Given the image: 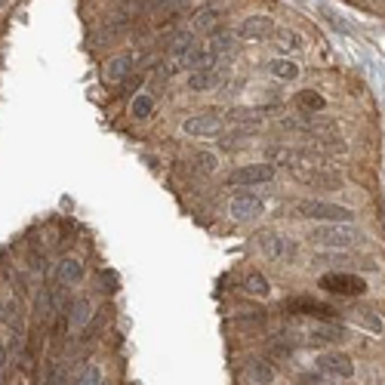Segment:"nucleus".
<instances>
[{"mask_svg":"<svg viewBox=\"0 0 385 385\" xmlns=\"http://www.w3.org/2000/svg\"><path fill=\"white\" fill-rule=\"evenodd\" d=\"M315 244L320 247H330V249H345V247H352L354 240L361 238L358 231H354L348 222H324V225H318V228H311V234H309Z\"/></svg>","mask_w":385,"mask_h":385,"instance_id":"f257e3e1","label":"nucleus"},{"mask_svg":"<svg viewBox=\"0 0 385 385\" xmlns=\"http://www.w3.org/2000/svg\"><path fill=\"white\" fill-rule=\"evenodd\" d=\"M296 216L302 219H318V222H352L354 213L348 206L330 204V201H299Z\"/></svg>","mask_w":385,"mask_h":385,"instance_id":"f03ea898","label":"nucleus"},{"mask_svg":"<svg viewBox=\"0 0 385 385\" xmlns=\"http://www.w3.org/2000/svg\"><path fill=\"white\" fill-rule=\"evenodd\" d=\"M320 290L327 293H336V296H363L367 293V281L358 275H348V272H327L318 281Z\"/></svg>","mask_w":385,"mask_h":385,"instance_id":"7ed1b4c3","label":"nucleus"},{"mask_svg":"<svg viewBox=\"0 0 385 385\" xmlns=\"http://www.w3.org/2000/svg\"><path fill=\"white\" fill-rule=\"evenodd\" d=\"M259 249L272 262H290L296 256V240H290L287 234L265 231V234H259Z\"/></svg>","mask_w":385,"mask_h":385,"instance_id":"20e7f679","label":"nucleus"},{"mask_svg":"<svg viewBox=\"0 0 385 385\" xmlns=\"http://www.w3.org/2000/svg\"><path fill=\"white\" fill-rule=\"evenodd\" d=\"M284 311H290V315H311V318H320V320H333L336 318V309L327 302H320V299H311V296H293L284 302Z\"/></svg>","mask_w":385,"mask_h":385,"instance_id":"39448f33","label":"nucleus"},{"mask_svg":"<svg viewBox=\"0 0 385 385\" xmlns=\"http://www.w3.org/2000/svg\"><path fill=\"white\" fill-rule=\"evenodd\" d=\"M275 179V167L272 163H247V167H238L231 176H228V185H238V188H249V185H262Z\"/></svg>","mask_w":385,"mask_h":385,"instance_id":"423d86ee","label":"nucleus"},{"mask_svg":"<svg viewBox=\"0 0 385 385\" xmlns=\"http://www.w3.org/2000/svg\"><path fill=\"white\" fill-rule=\"evenodd\" d=\"M318 370L324 376H330V379H352L354 376V363L348 354L342 352H324L318 358Z\"/></svg>","mask_w":385,"mask_h":385,"instance_id":"0eeeda50","label":"nucleus"},{"mask_svg":"<svg viewBox=\"0 0 385 385\" xmlns=\"http://www.w3.org/2000/svg\"><path fill=\"white\" fill-rule=\"evenodd\" d=\"M222 130V117L213 111H204V114H195V117H188L182 124V133L191 139H206V136H216V133Z\"/></svg>","mask_w":385,"mask_h":385,"instance_id":"6e6552de","label":"nucleus"},{"mask_svg":"<svg viewBox=\"0 0 385 385\" xmlns=\"http://www.w3.org/2000/svg\"><path fill=\"white\" fill-rule=\"evenodd\" d=\"M296 179L309 188H320V191H336L342 188V176L336 170H296Z\"/></svg>","mask_w":385,"mask_h":385,"instance_id":"1a4fd4ad","label":"nucleus"},{"mask_svg":"<svg viewBox=\"0 0 385 385\" xmlns=\"http://www.w3.org/2000/svg\"><path fill=\"white\" fill-rule=\"evenodd\" d=\"M272 19L268 16H247L244 22L238 25V38L240 40H265L272 34Z\"/></svg>","mask_w":385,"mask_h":385,"instance_id":"9d476101","label":"nucleus"},{"mask_svg":"<svg viewBox=\"0 0 385 385\" xmlns=\"http://www.w3.org/2000/svg\"><path fill=\"white\" fill-rule=\"evenodd\" d=\"M228 210H231V216H234V219H240V222H244V219L259 216V213L265 210V204H262L256 195H238L231 204H228Z\"/></svg>","mask_w":385,"mask_h":385,"instance_id":"9b49d317","label":"nucleus"},{"mask_svg":"<svg viewBox=\"0 0 385 385\" xmlns=\"http://www.w3.org/2000/svg\"><path fill=\"white\" fill-rule=\"evenodd\" d=\"M222 83V71L219 68H197L188 74V90L191 92H206V90H216Z\"/></svg>","mask_w":385,"mask_h":385,"instance_id":"f8f14e48","label":"nucleus"},{"mask_svg":"<svg viewBox=\"0 0 385 385\" xmlns=\"http://www.w3.org/2000/svg\"><path fill=\"white\" fill-rule=\"evenodd\" d=\"M336 339H345V327L336 324V320H324V324L309 330V345H324V342H336Z\"/></svg>","mask_w":385,"mask_h":385,"instance_id":"ddd939ff","label":"nucleus"},{"mask_svg":"<svg viewBox=\"0 0 385 385\" xmlns=\"http://www.w3.org/2000/svg\"><path fill=\"white\" fill-rule=\"evenodd\" d=\"M277 379V370H275V363L272 361H253L247 367V382L249 385H272Z\"/></svg>","mask_w":385,"mask_h":385,"instance_id":"4468645a","label":"nucleus"},{"mask_svg":"<svg viewBox=\"0 0 385 385\" xmlns=\"http://www.w3.org/2000/svg\"><path fill=\"white\" fill-rule=\"evenodd\" d=\"M130 71H133V56H117V59L105 62L102 77H105V83H120V81H126Z\"/></svg>","mask_w":385,"mask_h":385,"instance_id":"2eb2a0df","label":"nucleus"},{"mask_svg":"<svg viewBox=\"0 0 385 385\" xmlns=\"http://www.w3.org/2000/svg\"><path fill=\"white\" fill-rule=\"evenodd\" d=\"M352 318H354V324L363 327V330H370V333H385V320L376 315L373 309H352Z\"/></svg>","mask_w":385,"mask_h":385,"instance_id":"dca6fc26","label":"nucleus"},{"mask_svg":"<svg viewBox=\"0 0 385 385\" xmlns=\"http://www.w3.org/2000/svg\"><path fill=\"white\" fill-rule=\"evenodd\" d=\"M268 71L277 77V81H296L299 77V65L287 56H277V59L268 62Z\"/></svg>","mask_w":385,"mask_h":385,"instance_id":"f3484780","label":"nucleus"},{"mask_svg":"<svg viewBox=\"0 0 385 385\" xmlns=\"http://www.w3.org/2000/svg\"><path fill=\"white\" fill-rule=\"evenodd\" d=\"M83 275H87V272H83V262L81 259H62L59 262V281L68 284V287H71V284H81Z\"/></svg>","mask_w":385,"mask_h":385,"instance_id":"a211bd4d","label":"nucleus"},{"mask_svg":"<svg viewBox=\"0 0 385 385\" xmlns=\"http://www.w3.org/2000/svg\"><path fill=\"white\" fill-rule=\"evenodd\" d=\"M296 108L299 111H305V114H311V111H324L327 108V99L320 96V92H315V90H302L296 96Z\"/></svg>","mask_w":385,"mask_h":385,"instance_id":"6ab92c4d","label":"nucleus"},{"mask_svg":"<svg viewBox=\"0 0 385 385\" xmlns=\"http://www.w3.org/2000/svg\"><path fill=\"white\" fill-rule=\"evenodd\" d=\"M244 290L249 296H268V277L265 275H259V272H249L247 277H244Z\"/></svg>","mask_w":385,"mask_h":385,"instance_id":"aec40b11","label":"nucleus"},{"mask_svg":"<svg viewBox=\"0 0 385 385\" xmlns=\"http://www.w3.org/2000/svg\"><path fill=\"white\" fill-rule=\"evenodd\" d=\"M231 47H234V34H228V31H225V34H216V38H213L210 44H206V53H210L213 59L219 62V56H225Z\"/></svg>","mask_w":385,"mask_h":385,"instance_id":"412c9836","label":"nucleus"},{"mask_svg":"<svg viewBox=\"0 0 385 385\" xmlns=\"http://www.w3.org/2000/svg\"><path fill=\"white\" fill-rule=\"evenodd\" d=\"M185 0H142V10L139 13H176Z\"/></svg>","mask_w":385,"mask_h":385,"instance_id":"4be33fe9","label":"nucleus"},{"mask_svg":"<svg viewBox=\"0 0 385 385\" xmlns=\"http://www.w3.org/2000/svg\"><path fill=\"white\" fill-rule=\"evenodd\" d=\"M277 47H281L284 53H293V49H302V38H299L296 31H290V28H281V31H277Z\"/></svg>","mask_w":385,"mask_h":385,"instance_id":"5701e85b","label":"nucleus"},{"mask_svg":"<svg viewBox=\"0 0 385 385\" xmlns=\"http://www.w3.org/2000/svg\"><path fill=\"white\" fill-rule=\"evenodd\" d=\"M151 111H154L151 96H136V99H133V105H130V114H133V117L145 120V117H151Z\"/></svg>","mask_w":385,"mask_h":385,"instance_id":"b1692460","label":"nucleus"},{"mask_svg":"<svg viewBox=\"0 0 385 385\" xmlns=\"http://www.w3.org/2000/svg\"><path fill=\"white\" fill-rule=\"evenodd\" d=\"M191 161H195L204 173H213V170L219 167V158L213 151H191Z\"/></svg>","mask_w":385,"mask_h":385,"instance_id":"393cba45","label":"nucleus"},{"mask_svg":"<svg viewBox=\"0 0 385 385\" xmlns=\"http://www.w3.org/2000/svg\"><path fill=\"white\" fill-rule=\"evenodd\" d=\"M71 311H74V315H71V324H74V327H81V324H87V320H90V302H87V299H77V302L74 305H71Z\"/></svg>","mask_w":385,"mask_h":385,"instance_id":"a878e982","label":"nucleus"},{"mask_svg":"<svg viewBox=\"0 0 385 385\" xmlns=\"http://www.w3.org/2000/svg\"><path fill=\"white\" fill-rule=\"evenodd\" d=\"M213 22H219V10H213V6H204V10L195 16V28H197V31L213 28Z\"/></svg>","mask_w":385,"mask_h":385,"instance_id":"bb28decb","label":"nucleus"},{"mask_svg":"<svg viewBox=\"0 0 385 385\" xmlns=\"http://www.w3.org/2000/svg\"><path fill=\"white\" fill-rule=\"evenodd\" d=\"M74 385H102V373H99V367H87L74 379Z\"/></svg>","mask_w":385,"mask_h":385,"instance_id":"cd10ccee","label":"nucleus"},{"mask_svg":"<svg viewBox=\"0 0 385 385\" xmlns=\"http://www.w3.org/2000/svg\"><path fill=\"white\" fill-rule=\"evenodd\" d=\"M296 385H333V379L324 376V373H302L296 379Z\"/></svg>","mask_w":385,"mask_h":385,"instance_id":"c85d7f7f","label":"nucleus"},{"mask_svg":"<svg viewBox=\"0 0 385 385\" xmlns=\"http://www.w3.org/2000/svg\"><path fill=\"white\" fill-rule=\"evenodd\" d=\"M318 262H324V265H342V262H348L345 253H336V249H330V253L318 256Z\"/></svg>","mask_w":385,"mask_h":385,"instance_id":"c756f323","label":"nucleus"},{"mask_svg":"<svg viewBox=\"0 0 385 385\" xmlns=\"http://www.w3.org/2000/svg\"><path fill=\"white\" fill-rule=\"evenodd\" d=\"M3 370H6V348L0 345V376H3Z\"/></svg>","mask_w":385,"mask_h":385,"instance_id":"7c9ffc66","label":"nucleus"},{"mask_svg":"<svg viewBox=\"0 0 385 385\" xmlns=\"http://www.w3.org/2000/svg\"><path fill=\"white\" fill-rule=\"evenodd\" d=\"M0 320H3V305H0Z\"/></svg>","mask_w":385,"mask_h":385,"instance_id":"2f4dec72","label":"nucleus"}]
</instances>
